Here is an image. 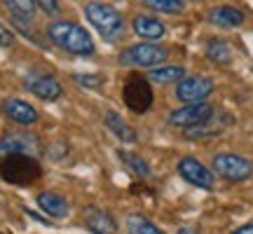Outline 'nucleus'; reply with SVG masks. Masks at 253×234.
I'll return each mask as SVG.
<instances>
[{
  "label": "nucleus",
  "mask_w": 253,
  "mask_h": 234,
  "mask_svg": "<svg viewBox=\"0 0 253 234\" xmlns=\"http://www.w3.org/2000/svg\"><path fill=\"white\" fill-rule=\"evenodd\" d=\"M167 47L162 45H153V42H138V45L125 47L118 56V63L125 68H160L167 61Z\"/></svg>",
  "instance_id": "nucleus-4"
},
{
  "label": "nucleus",
  "mask_w": 253,
  "mask_h": 234,
  "mask_svg": "<svg viewBox=\"0 0 253 234\" xmlns=\"http://www.w3.org/2000/svg\"><path fill=\"white\" fill-rule=\"evenodd\" d=\"M122 101H125V106L131 113L136 115H143L148 110L153 108V101H155V94H153V87H150V80L143 78V75H129L125 82V87H122Z\"/></svg>",
  "instance_id": "nucleus-5"
},
{
  "label": "nucleus",
  "mask_w": 253,
  "mask_h": 234,
  "mask_svg": "<svg viewBox=\"0 0 253 234\" xmlns=\"http://www.w3.org/2000/svg\"><path fill=\"white\" fill-rule=\"evenodd\" d=\"M148 80L157 82V84H171V82L178 84L181 80H185V68L183 66H160L148 73Z\"/></svg>",
  "instance_id": "nucleus-18"
},
{
  "label": "nucleus",
  "mask_w": 253,
  "mask_h": 234,
  "mask_svg": "<svg viewBox=\"0 0 253 234\" xmlns=\"http://www.w3.org/2000/svg\"><path fill=\"white\" fill-rule=\"evenodd\" d=\"M103 122H106V126L113 131V136L118 141H122V143H136V129L131 124H126V119H122L115 110H108L106 117H103Z\"/></svg>",
  "instance_id": "nucleus-17"
},
{
  "label": "nucleus",
  "mask_w": 253,
  "mask_h": 234,
  "mask_svg": "<svg viewBox=\"0 0 253 234\" xmlns=\"http://www.w3.org/2000/svg\"><path fill=\"white\" fill-rule=\"evenodd\" d=\"M213 171L225 180H232V183H242V180L251 178L253 173V162L246 159L242 155L235 153H218L213 157Z\"/></svg>",
  "instance_id": "nucleus-7"
},
{
  "label": "nucleus",
  "mask_w": 253,
  "mask_h": 234,
  "mask_svg": "<svg viewBox=\"0 0 253 234\" xmlns=\"http://www.w3.org/2000/svg\"><path fill=\"white\" fill-rule=\"evenodd\" d=\"M126 230H129V234H162L155 223H150V220L145 216H141V213H131V216H129Z\"/></svg>",
  "instance_id": "nucleus-23"
},
{
  "label": "nucleus",
  "mask_w": 253,
  "mask_h": 234,
  "mask_svg": "<svg viewBox=\"0 0 253 234\" xmlns=\"http://www.w3.org/2000/svg\"><path fill=\"white\" fill-rule=\"evenodd\" d=\"M84 223L89 227V232H94V234H115L118 232L115 218L110 216L108 211L96 208V206H89L84 211Z\"/></svg>",
  "instance_id": "nucleus-13"
},
{
  "label": "nucleus",
  "mask_w": 253,
  "mask_h": 234,
  "mask_svg": "<svg viewBox=\"0 0 253 234\" xmlns=\"http://www.w3.org/2000/svg\"><path fill=\"white\" fill-rule=\"evenodd\" d=\"M178 173L183 176V180H188L190 185H195V188H202V190L213 188V173L209 171L199 159H195V157H181Z\"/></svg>",
  "instance_id": "nucleus-10"
},
{
  "label": "nucleus",
  "mask_w": 253,
  "mask_h": 234,
  "mask_svg": "<svg viewBox=\"0 0 253 234\" xmlns=\"http://www.w3.org/2000/svg\"><path fill=\"white\" fill-rule=\"evenodd\" d=\"M227 124H230V119H225V122H218V110H216V113H213V117H211L209 122H204V124L197 126V129H190V131H185V136H188V138H192V141H197V138H207V136L220 134Z\"/></svg>",
  "instance_id": "nucleus-19"
},
{
  "label": "nucleus",
  "mask_w": 253,
  "mask_h": 234,
  "mask_svg": "<svg viewBox=\"0 0 253 234\" xmlns=\"http://www.w3.org/2000/svg\"><path fill=\"white\" fill-rule=\"evenodd\" d=\"M47 36L49 40L59 45L61 49L71 52V54L87 56L94 52V40L82 26L73 24V21H52L47 24Z\"/></svg>",
  "instance_id": "nucleus-1"
},
{
  "label": "nucleus",
  "mask_w": 253,
  "mask_h": 234,
  "mask_svg": "<svg viewBox=\"0 0 253 234\" xmlns=\"http://www.w3.org/2000/svg\"><path fill=\"white\" fill-rule=\"evenodd\" d=\"M38 206L45 211L49 218H54V220H61L71 213V204L61 197V195H56V192H40L38 195Z\"/></svg>",
  "instance_id": "nucleus-14"
},
{
  "label": "nucleus",
  "mask_w": 253,
  "mask_h": 234,
  "mask_svg": "<svg viewBox=\"0 0 253 234\" xmlns=\"http://www.w3.org/2000/svg\"><path fill=\"white\" fill-rule=\"evenodd\" d=\"M145 7L155 9V12H164V14H178L185 9L183 0H148Z\"/></svg>",
  "instance_id": "nucleus-24"
},
{
  "label": "nucleus",
  "mask_w": 253,
  "mask_h": 234,
  "mask_svg": "<svg viewBox=\"0 0 253 234\" xmlns=\"http://www.w3.org/2000/svg\"><path fill=\"white\" fill-rule=\"evenodd\" d=\"M131 28H134L136 36L145 38V40H160L167 33L162 21L155 17H148V14H136L134 21H131Z\"/></svg>",
  "instance_id": "nucleus-16"
},
{
  "label": "nucleus",
  "mask_w": 253,
  "mask_h": 234,
  "mask_svg": "<svg viewBox=\"0 0 253 234\" xmlns=\"http://www.w3.org/2000/svg\"><path fill=\"white\" fill-rule=\"evenodd\" d=\"M178 234H197V232H195V230H190V227H181Z\"/></svg>",
  "instance_id": "nucleus-29"
},
{
  "label": "nucleus",
  "mask_w": 253,
  "mask_h": 234,
  "mask_svg": "<svg viewBox=\"0 0 253 234\" xmlns=\"http://www.w3.org/2000/svg\"><path fill=\"white\" fill-rule=\"evenodd\" d=\"M216 108L209 103V101H202V103H190V106H181L173 113H169L167 122L176 129H183V131H190V129H197L204 122H209L213 117Z\"/></svg>",
  "instance_id": "nucleus-6"
},
{
  "label": "nucleus",
  "mask_w": 253,
  "mask_h": 234,
  "mask_svg": "<svg viewBox=\"0 0 253 234\" xmlns=\"http://www.w3.org/2000/svg\"><path fill=\"white\" fill-rule=\"evenodd\" d=\"M73 80L78 82L80 87H84V89H101L103 78H101V75H84V73H78Z\"/></svg>",
  "instance_id": "nucleus-25"
},
{
  "label": "nucleus",
  "mask_w": 253,
  "mask_h": 234,
  "mask_svg": "<svg viewBox=\"0 0 253 234\" xmlns=\"http://www.w3.org/2000/svg\"><path fill=\"white\" fill-rule=\"evenodd\" d=\"M207 56L211 59V61L223 63V66H227V63L232 61L230 45H227L225 40H220V38H211V40L207 42Z\"/></svg>",
  "instance_id": "nucleus-20"
},
{
  "label": "nucleus",
  "mask_w": 253,
  "mask_h": 234,
  "mask_svg": "<svg viewBox=\"0 0 253 234\" xmlns=\"http://www.w3.org/2000/svg\"><path fill=\"white\" fill-rule=\"evenodd\" d=\"M42 176V166L36 157L7 155L0 159V178L9 185H31Z\"/></svg>",
  "instance_id": "nucleus-2"
},
{
  "label": "nucleus",
  "mask_w": 253,
  "mask_h": 234,
  "mask_svg": "<svg viewBox=\"0 0 253 234\" xmlns=\"http://www.w3.org/2000/svg\"><path fill=\"white\" fill-rule=\"evenodd\" d=\"M230 234H253V223H246V225L237 227L235 232H230Z\"/></svg>",
  "instance_id": "nucleus-28"
},
{
  "label": "nucleus",
  "mask_w": 253,
  "mask_h": 234,
  "mask_svg": "<svg viewBox=\"0 0 253 234\" xmlns=\"http://www.w3.org/2000/svg\"><path fill=\"white\" fill-rule=\"evenodd\" d=\"M40 153V143L36 136L31 134H7L0 138V157L7 155H28L36 157Z\"/></svg>",
  "instance_id": "nucleus-11"
},
{
  "label": "nucleus",
  "mask_w": 253,
  "mask_h": 234,
  "mask_svg": "<svg viewBox=\"0 0 253 234\" xmlns=\"http://www.w3.org/2000/svg\"><path fill=\"white\" fill-rule=\"evenodd\" d=\"M209 21L220 28H237L244 24V12L237 7H230V5H218L209 12Z\"/></svg>",
  "instance_id": "nucleus-15"
},
{
  "label": "nucleus",
  "mask_w": 253,
  "mask_h": 234,
  "mask_svg": "<svg viewBox=\"0 0 253 234\" xmlns=\"http://www.w3.org/2000/svg\"><path fill=\"white\" fill-rule=\"evenodd\" d=\"M14 45V33L7 26L0 24V47H12Z\"/></svg>",
  "instance_id": "nucleus-26"
},
{
  "label": "nucleus",
  "mask_w": 253,
  "mask_h": 234,
  "mask_svg": "<svg viewBox=\"0 0 253 234\" xmlns=\"http://www.w3.org/2000/svg\"><path fill=\"white\" fill-rule=\"evenodd\" d=\"M38 7L42 9L45 14H56V12H59V2H54V0H52V2H49V0H40Z\"/></svg>",
  "instance_id": "nucleus-27"
},
{
  "label": "nucleus",
  "mask_w": 253,
  "mask_h": 234,
  "mask_svg": "<svg viewBox=\"0 0 253 234\" xmlns=\"http://www.w3.org/2000/svg\"><path fill=\"white\" fill-rule=\"evenodd\" d=\"M118 157L136 173V176H141V178H148V176H150V164L145 162L141 155L129 153V150H118Z\"/></svg>",
  "instance_id": "nucleus-22"
},
{
  "label": "nucleus",
  "mask_w": 253,
  "mask_h": 234,
  "mask_svg": "<svg viewBox=\"0 0 253 234\" xmlns=\"http://www.w3.org/2000/svg\"><path fill=\"white\" fill-rule=\"evenodd\" d=\"M2 113L7 115V119H12L14 124H21V126L36 124L38 122V110L21 99H5L2 101Z\"/></svg>",
  "instance_id": "nucleus-12"
},
{
  "label": "nucleus",
  "mask_w": 253,
  "mask_h": 234,
  "mask_svg": "<svg viewBox=\"0 0 253 234\" xmlns=\"http://www.w3.org/2000/svg\"><path fill=\"white\" fill-rule=\"evenodd\" d=\"M84 17L91 26L101 33L103 40H120L125 33V21L120 17V12L113 5L106 2H87L84 5Z\"/></svg>",
  "instance_id": "nucleus-3"
},
{
  "label": "nucleus",
  "mask_w": 253,
  "mask_h": 234,
  "mask_svg": "<svg viewBox=\"0 0 253 234\" xmlns=\"http://www.w3.org/2000/svg\"><path fill=\"white\" fill-rule=\"evenodd\" d=\"M24 87L33 96H38V99H42V101H56L63 94L59 80L52 78V75H45V73H28L26 78H24Z\"/></svg>",
  "instance_id": "nucleus-9"
},
{
  "label": "nucleus",
  "mask_w": 253,
  "mask_h": 234,
  "mask_svg": "<svg viewBox=\"0 0 253 234\" xmlns=\"http://www.w3.org/2000/svg\"><path fill=\"white\" fill-rule=\"evenodd\" d=\"M2 5L7 7L12 17L21 19V21H31L36 17V7H38V2H31V0H5Z\"/></svg>",
  "instance_id": "nucleus-21"
},
{
  "label": "nucleus",
  "mask_w": 253,
  "mask_h": 234,
  "mask_svg": "<svg viewBox=\"0 0 253 234\" xmlns=\"http://www.w3.org/2000/svg\"><path fill=\"white\" fill-rule=\"evenodd\" d=\"M213 91V82L209 78H202V75H185V80H181L176 84V99L185 101V106L190 103H202L204 99L211 96Z\"/></svg>",
  "instance_id": "nucleus-8"
}]
</instances>
